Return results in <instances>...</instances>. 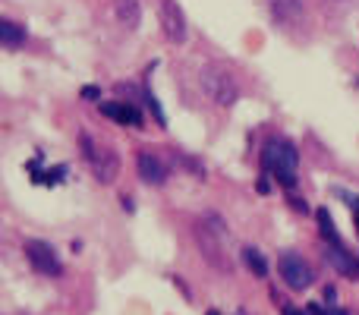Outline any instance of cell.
Instances as JSON below:
<instances>
[{
    "label": "cell",
    "instance_id": "26",
    "mask_svg": "<svg viewBox=\"0 0 359 315\" xmlns=\"http://www.w3.org/2000/svg\"><path fill=\"white\" fill-rule=\"evenodd\" d=\"M208 315H217V312H208Z\"/></svg>",
    "mask_w": 359,
    "mask_h": 315
},
{
    "label": "cell",
    "instance_id": "1",
    "mask_svg": "<svg viewBox=\"0 0 359 315\" xmlns=\"http://www.w3.org/2000/svg\"><path fill=\"white\" fill-rule=\"evenodd\" d=\"M297 164H299V152H297V145L287 142V139H271V142L265 145V152H262V167H265V173H271L287 189L297 183Z\"/></svg>",
    "mask_w": 359,
    "mask_h": 315
},
{
    "label": "cell",
    "instance_id": "14",
    "mask_svg": "<svg viewBox=\"0 0 359 315\" xmlns=\"http://www.w3.org/2000/svg\"><path fill=\"white\" fill-rule=\"evenodd\" d=\"M318 230H322V236L328 243H341V234L334 230V221H331L328 208H318Z\"/></svg>",
    "mask_w": 359,
    "mask_h": 315
},
{
    "label": "cell",
    "instance_id": "21",
    "mask_svg": "<svg viewBox=\"0 0 359 315\" xmlns=\"http://www.w3.org/2000/svg\"><path fill=\"white\" fill-rule=\"evenodd\" d=\"M120 205H123V211H136V205H133V199H120Z\"/></svg>",
    "mask_w": 359,
    "mask_h": 315
},
{
    "label": "cell",
    "instance_id": "20",
    "mask_svg": "<svg viewBox=\"0 0 359 315\" xmlns=\"http://www.w3.org/2000/svg\"><path fill=\"white\" fill-rule=\"evenodd\" d=\"M325 300H328V303H334V300H337V290H334V287H325Z\"/></svg>",
    "mask_w": 359,
    "mask_h": 315
},
{
    "label": "cell",
    "instance_id": "13",
    "mask_svg": "<svg viewBox=\"0 0 359 315\" xmlns=\"http://www.w3.org/2000/svg\"><path fill=\"white\" fill-rule=\"evenodd\" d=\"M271 13L287 22V19L299 16V13H303V6H299V0H271Z\"/></svg>",
    "mask_w": 359,
    "mask_h": 315
},
{
    "label": "cell",
    "instance_id": "9",
    "mask_svg": "<svg viewBox=\"0 0 359 315\" xmlns=\"http://www.w3.org/2000/svg\"><path fill=\"white\" fill-rule=\"evenodd\" d=\"M101 114L111 120H117V123H130V126H142V114L136 111L133 105H126V101H104L101 105Z\"/></svg>",
    "mask_w": 359,
    "mask_h": 315
},
{
    "label": "cell",
    "instance_id": "23",
    "mask_svg": "<svg viewBox=\"0 0 359 315\" xmlns=\"http://www.w3.org/2000/svg\"><path fill=\"white\" fill-rule=\"evenodd\" d=\"M284 315H309V312H299V309H293V306H284Z\"/></svg>",
    "mask_w": 359,
    "mask_h": 315
},
{
    "label": "cell",
    "instance_id": "8",
    "mask_svg": "<svg viewBox=\"0 0 359 315\" xmlns=\"http://www.w3.org/2000/svg\"><path fill=\"white\" fill-rule=\"evenodd\" d=\"M325 259H328L341 274L359 278V259H356L353 253H347V249H344V243H328V253H325Z\"/></svg>",
    "mask_w": 359,
    "mask_h": 315
},
{
    "label": "cell",
    "instance_id": "7",
    "mask_svg": "<svg viewBox=\"0 0 359 315\" xmlns=\"http://www.w3.org/2000/svg\"><path fill=\"white\" fill-rule=\"evenodd\" d=\"M136 167H139V177H142L149 186H161L164 180H168V167H164V161L158 158L151 149H142V152H139Z\"/></svg>",
    "mask_w": 359,
    "mask_h": 315
},
{
    "label": "cell",
    "instance_id": "4",
    "mask_svg": "<svg viewBox=\"0 0 359 315\" xmlns=\"http://www.w3.org/2000/svg\"><path fill=\"white\" fill-rule=\"evenodd\" d=\"M278 272L280 278H284L287 287H293V290H306V287H312V281H316V272H312V265L303 259V255L297 253H284L278 259Z\"/></svg>",
    "mask_w": 359,
    "mask_h": 315
},
{
    "label": "cell",
    "instance_id": "22",
    "mask_svg": "<svg viewBox=\"0 0 359 315\" xmlns=\"http://www.w3.org/2000/svg\"><path fill=\"white\" fill-rule=\"evenodd\" d=\"M306 312H309V315H328V312L322 309V306H316V303H312V306H309V309H306Z\"/></svg>",
    "mask_w": 359,
    "mask_h": 315
},
{
    "label": "cell",
    "instance_id": "24",
    "mask_svg": "<svg viewBox=\"0 0 359 315\" xmlns=\"http://www.w3.org/2000/svg\"><path fill=\"white\" fill-rule=\"evenodd\" d=\"M328 315H347V312H341V309H328Z\"/></svg>",
    "mask_w": 359,
    "mask_h": 315
},
{
    "label": "cell",
    "instance_id": "25",
    "mask_svg": "<svg viewBox=\"0 0 359 315\" xmlns=\"http://www.w3.org/2000/svg\"><path fill=\"white\" fill-rule=\"evenodd\" d=\"M356 211V227H359V208H353Z\"/></svg>",
    "mask_w": 359,
    "mask_h": 315
},
{
    "label": "cell",
    "instance_id": "10",
    "mask_svg": "<svg viewBox=\"0 0 359 315\" xmlns=\"http://www.w3.org/2000/svg\"><path fill=\"white\" fill-rule=\"evenodd\" d=\"M117 19L130 32L139 29V22H142V6H139V0H117Z\"/></svg>",
    "mask_w": 359,
    "mask_h": 315
},
{
    "label": "cell",
    "instance_id": "17",
    "mask_svg": "<svg viewBox=\"0 0 359 315\" xmlns=\"http://www.w3.org/2000/svg\"><path fill=\"white\" fill-rule=\"evenodd\" d=\"M334 196H337V199H344V202H347L350 208H359V196H353V192H347V189H341V186H337Z\"/></svg>",
    "mask_w": 359,
    "mask_h": 315
},
{
    "label": "cell",
    "instance_id": "3",
    "mask_svg": "<svg viewBox=\"0 0 359 315\" xmlns=\"http://www.w3.org/2000/svg\"><path fill=\"white\" fill-rule=\"evenodd\" d=\"M82 152H86V161L92 164L98 183H114V180H117L120 161H117V155H114L111 149H107V145H95L92 136H82Z\"/></svg>",
    "mask_w": 359,
    "mask_h": 315
},
{
    "label": "cell",
    "instance_id": "12",
    "mask_svg": "<svg viewBox=\"0 0 359 315\" xmlns=\"http://www.w3.org/2000/svg\"><path fill=\"white\" fill-rule=\"evenodd\" d=\"M243 262H246V268L255 274V278H268V262H265V255H262L255 246L243 249Z\"/></svg>",
    "mask_w": 359,
    "mask_h": 315
},
{
    "label": "cell",
    "instance_id": "2",
    "mask_svg": "<svg viewBox=\"0 0 359 315\" xmlns=\"http://www.w3.org/2000/svg\"><path fill=\"white\" fill-rule=\"evenodd\" d=\"M202 86H205V95H208L217 107H230L236 98H240V86H236L233 73H230V69H224V67L205 69Z\"/></svg>",
    "mask_w": 359,
    "mask_h": 315
},
{
    "label": "cell",
    "instance_id": "6",
    "mask_svg": "<svg viewBox=\"0 0 359 315\" xmlns=\"http://www.w3.org/2000/svg\"><path fill=\"white\" fill-rule=\"evenodd\" d=\"M161 25H164V35L174 44L186 41V16L177 6V0H161Z\"/></svg>",
    "mask_w": 359,
    "mask_h": 315
},
{
    "label": "cell",
    "instance_id": "5",
    "mask_svg": "<svg viewBox=\"0 0 359 315\" xmlns=\"http://www.w3.org/2000/svg\"><path fill=\"white\" fill-rule=\"evenodd\" d=\"M22 253H25V259L32 262V268H35L38 274L57 278V274L63 272V265H60V259H57V253H54V246H50V243H44V240H25Z\"/></svg>",
    "mask_w": 359,
    "mask_h": 315
},
{
    "label": "cell",
    "instance_id": "11",
    "mask_svg": "<svg viewBox=\"0 0 359 315\" xmlns=\"http://www.w3.org/2000/svg\"><path fill=\"white\" fill-rule=\"evenodd\" d=\"M0 41H4L6 48H19V44L25 41V29L16 25L13 19H4V22H0Z\"/></svg>",
    "mask_w": 359,
    "mask_h": 315
},
{
    "label": "cell",
    "instance_id": "15",
    "mask_svg": "<svg viewBox=\"0 0 359 315\" xmlns=\"http://www.w3.org/2000/svg\"><path fill=\"white\" fill-rule=\"evenodd\" d=\"M145 105H149V111H151V114H155L158 126H168V117H164V111H161V105H158L155 92H145Z\"/></svg>",
    "mask_w": 359,
    "mask_h": 315
},
{
    "label": "cell",
    "instance_id": "16",
    "mask_svg": "<svg viewBox=\"0 0 359 315\" xmlns=\"http://www.w3.org/2000/svg\"><path fill=\"white\" fill-rule=\"evenodd\" d=\"M63 173H67V167H54V170L41 173V177H38V183H48V186H54V183H60V180H63Z\"/></svg>",
    "mask_w": 359,
    "mask_h": 315
},
{
    "label": "cell",
    "instance_id": "19",
    "mask_svg": "<svg viewBox=\"0 0 359 315\" xmlns=\"http://www.w3.org/2000/svg\"><path fill=\"white\" fill-rule=\"evenodd\" d=\"M290 205H293V208H297V211H303V215H306V211H309V205H306V199H290Z\"/></svg>",
    "mask_w": 359,
    "mask_h": 315
},
{
    "label": "cell",
    "instance_id": "18",
    "mask_svg": "<svg viewBox=\"0 0 359 315\" xmlns=\"http://www.w3.org/2000/svg\"><path fill=\"white\" fill-rule=\"evenodd\" d=\"M82 98H86V101H95V98H101V92H98L95 86H86V88H82Z\"/></svg>",
    "mask_w": 359,
    "mask_h": 315
}]
</instances>
